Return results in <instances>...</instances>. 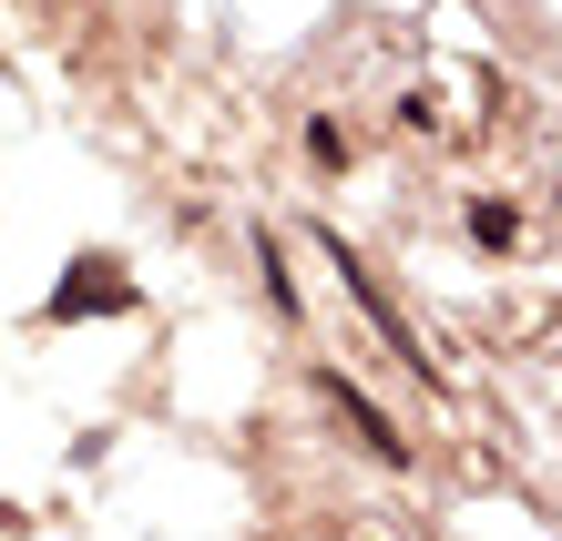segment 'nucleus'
Listing matches in <instances>:
<instances>
[{
    "label": "nucleus",
    "instance_id": "2",
    "mask_svg": "<svg viewBox=\"0 0 562 541\" xmlns=\"http://www.w3.org/2000/svg\"><path fill=\"white\" fill-rule=\"evenodd\" d=\"M327 256H338V277H348V296H358V307L379 317V337H389V348H400V368H419V379H429V358H419V337H409V327H400V307H389V296H379V277H369V266H358V256L338 246V235H327Z\"/></svg>",
    "mask_w": 562,
    "mask_h": 541
},
{
    "label": "nucleus",
    "instance_id": "3",
    "mask_svg": "<svg viewBox=\"0 0 562 541\" xmlns=\"http://www.w3.org/2000/svg\"><path fill=\"white\" fill-rule=\"evenodd\" d=\"M327 398H338V409H348V429H358V439H369V450H379V460H409V439H400V429H389V419H379V409H369V398H358L348 379H327Z\"/></svg>",
    "mask_w": 562,
    "mask_h": 541
},
{
    "label": "nucleus",
    "instance_id": "1",
    "mask_svg": "<svg viewBox=\"0 0 562 541\" xmlns=\"http://www.w3.org/2000/svg\"><path fill=\"white\" fill-rule=\"evenodd\" d=\"M144 307V286L123 277L113 256H72L61 266V286H52V327H82V317H134Z\"/></svg>",
    "mask_w": 562,
    "mask_h": 541
},
{
    "label": "nucleus",
    "instance_id": "4",
    "mask_svg": "<svg viewBox=\"0 0 562 541\" xmlns=\"http://www.w3.org/2000/svg\"><path fill=\"white\" fill-rule=\"evenodd\" d=\"M471 235H481V246H512L521 215H512V205H481V215H471Z\"/></svg>",
    "mask_w": 562,
    "mask_h": 541
}]
</instances>
